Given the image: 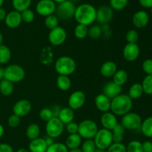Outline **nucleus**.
Returning a JSON list of instances; mask_svg holds the SVG:
<instances>
[{"instance_id":"f257e3e1","label":"nucleus","mask_w":152,"mask_h":152,"mask_svg":"<svg viewBox=\"0 0 152 152\" xmlns=\"http://www.w3.org/2000/svg\"><path fill=\"white\" fill-rule=\"evenodd\" d=\"M96 9L94 5L84 3L76 7L74 18L78 24L89 26L96 21Z\"/></svg>"},{"instance_id":"f03ea898","label":"nucleus","mask_w":152,"mask_h":152,"mask_svg":"<svg viewBox=\"0 0 152 152\" xmlns=\"http://www.w3.org/2000/svg\"><path fill=\"white\" fill-rule=\"evenodd\" d=\"M133 107V100L128 94L121 93L111 101V112L116 116H123L132 110Z\"/></svg>"},{"instance_id":"7ed1b4c3","label":"nucleus","mask_w":152,"mask_h":152,"mask_svg":"<svg viewBox=\"0 0 152 152\" xmlns=\"http://www.w3.org/2000/svg\"><path fill=\"white\" fill-rule=\"evenodd\" d=\"M54 69L56 73L60 75L69 76L76 71L77 63L71 57L61 56L55 62Z\"/></svg>"},{"instance_id":"20e7f679","label":"nucleus","mask_w":152,"mask_h":152,"mask_svg":"<svg viewBox=\"0 0 152 152\" xmlns=\"http://www.w3.org/2000/svg\"><path fill=\"white\" fill-rule=\"evenodd\" d=\"M25 77V71L22 66L18 64H10L4 68V78L13 83H19Z\"/></svg>"},{"instance_id":"39448f33","label":"nucleus","mask_w":152,"mask_h":152,"mask_svg":"<svg viewBox=\"0 0 152 152\" xmlns=\"http://www.w3.org/2000/svg\"><path fill=\"white\" fill-rule=\"evenodd\" d=\"M76 7L74 2L70 0H65L56 5L55 15L61 20H68L74 18Z\"/></svg>"},{"instance_id":"423d86ee","label":"nucleus","mask_w":152,"mask_h":152,"mask_svg":"<svg viewBox=\"0 0 152 152\" xmlns=\"http://www.w3.org/2000/svg\"><path fill=\"white\" fill-rule=\"evenodd\" d=\"M98 130L97 124L91 119H85L79 123L78 134L85 139L94 138Z\"/></svg>"},{"instance_id":"0eeeda50","label":"nucleus","mask_w":152,"mask_h":152,"mask_svg":"<svg viewBox=\"0 0 152 152\" xmlns=\"http://www.w3.org/2000/svg\"><path fill=\"white\" fill-rule=\"evenodd\" d=\"M93 139L96 148L107 150V148L113 143L112 132L105 128L99 129Z\"/></svg>"},{"instance_id":"6e6552de","label":"nucleus","mask_w":152,"mask_h":152,"mask_svg":"<svg viewBox=\"0 0 152 152\" xmlns=\"http://www.w3.org/2000/svg\"><path fill=\"white\" fill-rule=\"evenodd\" d=\"M142 119L138 113L134 112H129L123 115L121 119V125L126 130L136 131L140 129Z\"/></svg>"},{"instance_id":"1a4fd4ad","label":"nucleus","mask_w":152,"mask_h":152,"mask_svg":"<svg viewBox=\"0 0 152 152\" xmlns=\"http://www.w3.org/2000/svg\"><path fill=\"white\" fill-rule=\"evenodd\" d=\"M65 125L59 120L58 117H53L46 122L45 131L48 137L53 139L58 138L62 134Z\"/></svg>"},{"instance_id":"9d476101","label":"nucleus","mask_w":152,"mask_h":152,"mask_svg":"<svg viewBox=\"0 0 152 152\" xmlns=\"http://www.w3.org/2000/svg\"><path fill=\"white\" fill-rule=\"evenodd\" d=\"M67 39V32L62 26H57L50 30L48 34V41L52 46H59L63 44Z\"/></svg>"},{"instance_id":"9b49d317","label":"nucleus","mask_w":152,"mask_h":152,"mask_svg":"<svg viewBox=\"0 0 152 152\" xmlns=\"http://www.w3.org/2000/svg\"><path fill=\"white\" fill-rule=\"evenodd\" d=\"M114 17V10L109 5H102L96 9V21L99 25L109 24Z\"/></svg>"},{"instance_id":"f8f14e48","label":"nucleus","mask_w":152,"mask_h":152,"mask_svg":"<svg viewBox=\"0 0 152 152\" xmlns=\"http://www.w3.org/2000/svg\"><path fill=\"white\" fill-rule=\"evenodd\" d=\"M56 4L53 0H39L36 4V11L42 16L53 14L56 10Z\"/></svg>"},{"instance_id":"ddd939ff","label":"nucleus","mask_w":152,"mask_h":152,"mask_svg":"<svg viewBox=\"0 0 152 152\" xmlns=\"http://www.w3.org/2000/svg\"><path fill=\"white\" fill-rule=\"evenodd\" d=\"M86 94L81 90H76L70 95L68 100V105L74 110L82 108L86 103Z\"/></svg>"},{"instance_id":"4468645a","label":"nucleus","mask_w":152,"mask_h":152,"mask_svg":"<svg viewBox=\"0 0 152 152\" xmlns=\"http://www.w3.org/2000/svg\"><path fill=\"white\" fill-rule=\"evenodd\" d=\"M140 49L137 43H129L124 46L123 50V55L125 60L129 62L135 61L140 56Z\"/></svg>"},{"instance_id":"2eb2a0df","label":"nucleus","mask_w":152,"mask_h":152,"mask_svg":"<svg viewBox=\"0 0 152 152\" xmlns=\"http://www.w3.org/2000/svg\"><path fill=\"white\" fill-rule=\"evenodd\" d=\"M32 110V104L28 100L20 99L16 101L13 107V114L23 117L31 113Z\"/></svg>"},{"instance_id":"dca6fc26","label":"nucleus","mask_w":152,"mask_h":152,"mask_svg":"<svg viewBox=\"0 0 152 152\" xmlns=\"http://www.w3.org/2000/svg\"><path fill=\"white\" fill-rule=\"evenodd\" d=\"M100 123L102 128L112 131L118 124L117 116L111 111L102 113L100 118Z\"/></svg>"},{"instance_id":"f3484780","label":"nucleus","mask_w":152,"mask_h":152,"mask_svg":"<svg viewBox=\"0 0 152 152\" xmlns=\"http://www.w3.org/2000/svg\"><path fill=\"white\" fill-rule=\"evenodd\" d=\"M149 22V15L145 10L135 12L132 16V24L137 28H145Z\"/></svg>"},{"instance_id":"a211bd4d","label":"nucleus","mask_w":152,"mask_h":152,"mask_svg":"<svg viewBox=\"0 0 152 152\" xmlns=\"http://www.w3.org/2000/svg\"><path fill=\"white\" fill-rule=\"evenodd\" d=\"M122 92H123L122 86L117 85L113 80L107 82L102 88V93L105 94L110 99L117 97V95L121 94Z\"/></svg>"},{"instance_id":"6ab92c4d","label":"nucleus","mask_w":152,"mask_h":152,"mask_svg":"<svg viewBox=\"0 0 152 152\" xmlns=\"http://www.w3.org/2000/svg\"><path fill=\"white\" fill-rule=\"evenodd\" d=\"M4 23L8 28H16L22 24V16H21L20 12L16 10H12L7 13L5 19H4Z\"/></svg>"},{"instance_id":"aec40b11","label":"nucleus","mask_w":152,"mask_h":152,"mask_svg":"<svg viewBox=\"0 0 152 152\" xmlns=\"http://www.w3.org/2000/svg\"><path fill=\"white\" fill-rule=\"evenodd\" d=\"M111 101V99H110L108 96H106L103 93L98 94L94 99L95 106L98 110L102 112V113L110 111Z\"/></svg>"},{"instance_id":"412c9836","label":"nucleus","mask_w":152,"mask_h":152,"mask_svg":"<svg viewBox=\"0 0 152 152\" xmlns=\"http://www.w3.org/2000/svg\"><path fill=\"white\" fill-rule=\"evenodd\" d=\"M48 148L45 139L38 137L31 140L28 145V150L30 152H45Z\"/></svg>"},{"instance_id":"4be33fe9","label":"nucleus","mask_w":152,"mask_h":152,"mask_svg":"<svg viewBox=\"0 0 152 152\" xmlns=\"http://www.w3.org/2000/svg\"><path fill=\"white\" fill-rule=\"evenodd\" d=\"M117 65L115 62L111 61H105L100 67V73L105 77H112L116 72L117 71Z\"/></svg>"},{"instance_id":"5701e85b","label":"nucleus","mask_w":152,"mask_h":152,"mask_svg":"<svg viewBox=\"0 0 152 152\" xmlns=\"http://www.w3.org/2000/svg\"><path fill=\"white\" fill-rule=\"evenodd\" d=\"M57 117L64 125H67L74 121L75 117V112L69 107H63L61 108Z\"/></svg>"},{"instance_id":"b1692460","label":"nucleus","mask_w":152,"mask_h":152,"mask_svg":"<svg viewBox=\"0 0 152 152\" xmlns=\"http://www.w3.org/2000/svg\"><path fill=\"white\" fill-rule=\"evenodd\" d=\"M82 137H80L78 133L77 134H69L65 140V145L68 148V150L71 149L80 148L82 145Z\"/></svg>"},{"instance_id":"393cba45","label":"nucleus","mask_w":152,"mask_h":152,"mask_svg":"<svg viewBox=\"0 0 152 152\" xmlns=\"http://www.w3.org/2000/svg\"><path fill=\"white\" fill-rule=\"evenodd\" d=\"M39 61L43 65L50 66L53 61V50L49 46H45L42 49L39 55Z\"/></svg>"},{"instance_id":"a878e982","label":"nucleus","mask_w":152,"mask_h":152,"mask_svg":"<svg viewBox=\"0 0 152 152\" xmlns=\"http://www.w3.org/2000/svg\"><path fill=\"white\" fill-rule=\"evenodd\" d=\"M111 132H112L113 142L120 143L123 141L125 133H126V129L121 125V123L117 124L115 126V128L111 131Z\"/></svg>"},{"instance_id":"bb28decb","label":"nucleus","mask_w":152,"mask_h":152,"mask_svg":"<svg viewBox=\"0 0 152 152\" xmlns=\"http://www.w3.org/2000/svg\"><path fill=\"white\" fill-rule=\"evenodd\" d=\"M25 135L28 139L30 140L34 139L40 135V127L37 123H31L27 127L25 131Z\"/></svg>"},{"instance_id":"cd10ccee","label":"nucleus","mask_w":152,"mask_h":152,"mask_svg":"<svg viewBox=\"0 0 152 152\" xmlns=\"http://www.w3.org/2000/svg\"><path fill=\"white\" fill-rule=\"evenodd\" d=\"M113 81L117 85L123 86L126 83L129 79V74L124 69H117L115 74L113 76Z\"/></svg>"},{"instance_id":"c85d7f7f","label":"nucleus","mask_w":152,"mask_h":152,"mask_svg":"<svg viewBox=\"0 0 152 152\" xmlns=\"http://www.w3.org/2000/svg\"><path fill=\"white\" fill-rule=\"evenodd\" d=\"M144 93L143 89H142V84L140 83H135L131 86L129 90V96L132 98V100L138 99L140 98Z\"/></svg>"},{"instance_id":"c756f323","label":"nucleus","mask_w":152,"mask_h":152,"mask_svg":"<svg viewBox=\"0 0 152 152\" xmlns=\"http://www.w3.org/2000/svg\"><path fill=\"white\" fill-rule=\"evenodd\" d=\"M14 91V85L12 82L2 79L0 80V92L4 96H9L12 95Z\"/></svg>"},{"instance_id":"7c9ffc66","label":"nucleus","mask_w":152,"mask_h":152,"mask_svg":"<svg viewBox=\"0 0 152 152\" xmlns=\"http://www.w3.org/2000/svg\"><path fill=\"white\" fill-rule=\"evenodd\" d=\"M140 131L144 136L152 138V116L145 118L141 124Z\"/></svg>"},{"instance_id":"2f4dec72","label":"nucleus","mask_w":152,"mask_h":152,"mask_svg":"<svg viewBox=\"0 0 152 152\" xmlns=\"http://www.w3.org/2000/svg\"><path fill=\"white\" fill-rule=\"evenodd\" d=\"M56 85L60 90L68 91L71 86V80L69 76L59 75L56 78Z\"/></svg>"},{"instance_id":"473e14b6","label":"nucleus","mask_w":152,"mask_h":152,"mask_svg":"<svg viewBox=\"0 0 152 152\" xmlns=\"http://www.w3.org/2000/svg\"><path fill=\"white\" fill-rule=\"evenodd\" d=\"M32 0H12L13 9L18 12H22L30 8Z\"/></svg>"},{"instance_id":"72a5a7b5","label":"nucleus","mask_w":152,"mask_h":152,"mask_svg":"<svg viewBox=\"0 0 152 152\" xmlns=\"http://www.w3.org/2000/svg\"><path fill=\"white\" fill-rule=\"evenodd\" d=\"M11 58V51L5 45H0V64H5Z\"/></svg>"},{"instance_id":"f704fd0d","label":"nucleus","mask_w":152,"mask_h":152,"mask_svg":"<svg viewBox=\"0 0 152 152\" xmlns=\"http://www.w3.org/2000/svg\"><path fill=\"white\" fill-rule=\"evenodd\" d=\"M88 28L85 25L77 24L74 28V36L80 40H83L88 37Z\"/></svg>"},{"instance_id":"c9c22d12","label":"nucleus","mask_w":152,"mask_h":152,"mask_svg":"<svg viewBox=\"0 0 152 152\" xmlns=\"http://www.w3.org/2000/svg\"><path fill=\"white\" fill-rule=\"evenodd\" d=\"M88 36L92 40H97L102 37V28L100 25H91L88 28Z\"/></svg>"},{"instance_id":"e433bc0d","label":"nucleus","mask_w":152,"mask_h":152,"mask_svg":"<svg viewBox=\"0 0 152 152\" xmlns=\"http://www.w3.org/2000/svg\"><path fill=\"white\" fill-rule=\"evenodd\" d=\"M144 93L146 95H152V75H147L141 83Z\"/></svg>"},{"instance_id":"4c0bfd02","label":"nucleus","mask_w":152,"mask_h":152,"mask_svg":"<svg viewBox=\"0 0 152 152\" xmlns=\"http://www.w3.org/2000/svg\"><path fill=\"white\" fill-rule=\"evenodd\" d=\"M59 19L55 14L49 15L45 19V25L49 30H52L59 26Z\"/></svg>"},{"instance_id":"58836bf2","label":"nucleus","mask_w":152,"mask_h":152,"mask_svg":"<svg viewBox=\"0 0 152 152\" xmlns=\"http://www.w3.org/2000/svg\"><path fill=\"white\" fill-rule=\"evenodd\" d=\"M129 0H109L110 7L114 10L120 11L124 10L128 5Z\"/></svg>"},{"instance_id":"ea45409f","label":"nucleus","mask_w":152,"mask_h":152,"mask_svg":"<svg viewBox=\"0 0 152 152\" xmlns=\"http://www.w3.org/2000/svg\"><path fill=\"white\" fill-rule=\"evenodd\" d=\"M45 152H68V148L65 144L62 142H53L48 146Z\"/></svg>"},{"instance_id":"a19ab883","label":"nucleus","mask_w":152,"mask_h":152,"mask_svg":"<svg viewBox=\"0 0 152 152\" xmlns=\"http://www.w3.org/2000/svg\"><path fill=\"white\" fill-rule=\"evenodd\" d=\"M127 152H143L142 150V144L138 140H132L129 142L126 146Z\"/></svg>"},{"instance_id":"79ce46f5","label":"nucleus","mask_w":152,"mask_h":152,"mask_svg":"<svg viewBox=\"0 0 152 152\" xmlns=\"http://www.w3.org/2000/svg\"><path fill=\"white\" fill-rule=\"evenodd\" d=\"M80 149L83 152H94L96 149V146L93 139H86L82 143Z\"/></svg>"},{"instance_id":"37998d69","label":"nucleus","mask_w":152,"mask_h":152,"mask_svg":"<svg viewBox=\"0 0 152 152\" xmlns=\"http://www.w3.org/2000/svg\"><path fill=\"white\" fill-rule=\"evenodd\" d=\"M21 16L22 22L25 23H31L35 19V13L30 8L21 12Z\"/></svg>"},{"instance_id":"c03bdc74","label":"nucleus","mask_w":152,"mask_h":152,"mask_svg":"<svg viewBox=\"0 0 152 152\" xmlns=\"http://www.w3.org/2000/svg\"><path fill=\"white\" fill-rule=\"evenodd\" d=\"M126 40L129 43H137L139 40V34L135 29H130L126 32Z\"/></svg>"},{"instance_id":"a18cd8bd","label":"nucleus","mask_w":152,"mask_h":152,"mask_svg":"<svg viewBox=\"0 0 152 152\" xmlns=\"http://www.w3.org/2000/svg\"><path fill=\"white\" fill-rule=\"evenodd\" d=\"M39 118L45 122H48L50 119H51L53 117L52 110L50 108H49V107H44V108L42 109L39 111Z\"/></svg>"},{"instance_id":"49530a36","label":"nucleus","mask_w":152,"mask_h":152,"mask_svg":"<svg viewBox=\"0 0 152 152\" xmlns=\"http://www.w3.org/2000/svg\"><path fill=\"white\" fill-rule=\"evenodd\" d=\"M106 152H127L126 146L123 142L115 143L113 142L109 147L107 148Z\"/></svg>"},{"instance_id":"de8ad7c7","label":"nucleus","mask_w":152,"mask_h":152,"mask_svg":"<svg viewBox=\"0 0 152 152\" xmlns=\"http://www.w3.org/2000/svg\"><path fill=\"white\" fill-rule=\"evenodd\" d=\"M21 122V117H19V116L16 114H12L7 119V124H8L10 128H17L19 125H20Z\"/></svg>"},{"instance_id":"09e8293b","label":"nucleus","mask_w":152,"mask_h":152,"mask_svg":"<svg viewBox=\"0 0 152 152\" xmlns=\"http://www.w3.org/2000/svg\"><path fill=\"white\" fill-rule=\"evenodd\" d=\"M142 69L146 75H152V59L147 58L142 62Z\"/></svg>"},{"instance_id":"8fccbe9b","label":"nucleus","mask_w":152,"mask_h":152,"mask_svg":"<svg viewBox=\"0 0 152 152\" xmlns=\"http://www.w3.org/2000/svg\"><path fill=\"white\" fill-rule=\"evenodd\" d=\"M78 129L79 124L77 122H74V121L66 125V131L69 134H77V133H78Z\"/></svg>"},{"instance_id":"3c124183","label":"nucleus","mask_w":152,"mask_h":152,"mask_svg":"<svg viewBox=\"0 0 152 152\" xmlns=\"http://www.w3.org/2000/svg\"><path fill=\"white\" fill-rule=\"evenodd\" d=\"M0 152H14V151L10 144L0 143Z\"/></svg>"},{"instance_id":"603ef678","label":"nucleus","mask_w":152,"mask_h":152,"mask_svg":"<svg viewBox=\"0 0 152 152\" xmlns=\"http://www.w3.org/2000/svg\"><path fill=\"white\" fill-rule=\"evenodd\" d=\"M140 4L145 8H151L152 0H138Z\"/></svg>"},{"instance_id":"864d4df0","label":"nucleus","mask_w":152,"mask_h":152,"mask_svg":"<svg viewBox=\"0 0 152 152\" xmlns=\"http://www.w3.org/2000/svg\"><path fill=\"white\" fill-rule=\"evenodd\" d=\"M7 16V12L2 7H0V21H4Z\"/></svg>"},{"instance_id":"5fc2aeb1","label":"nucleus","mask_w":152,"mask_h":152,"mask_svg":"<svg viewBox=\"0 0 152 152\" xmlns=\"http://www.w3.org/2000/svg\"><path fill=\"white\" fill-rule=\"evenodd\" d=\"M45 141H46V143H47L48 146L50 145H52L53 142H54V141H53V139L51 138V137H48L47 138H45Z\"/></svg>"},{"instance_id":"6e6d98bb","label":"nucleus","mask_w":152,"mask_h":152,"mask_svg":"<svg viewBox=\"0 0 152 152\" xmlns=\"http://www.w3.org/2000/svg\"><path fill=\"white\" fill-rule=\"evenodd\" d=\"M4 69L0 66V80L4 79Z\"/></svg>"},{"instance_id":"4d7b16f0","label":"nucleus","mask_w":152,"mask_h":152,"mask_svg":"<svg viewBox=\"0 0 152 152\" xmlns=\"http://www.w3.org/2000/svg\"><path fill=\"white\" fill-rule=\"evenodd\" d=\"M4 134V127H3V125H1V124H0V138H1V137H3Z\"/></svg>"},{"instance_id":"13d9d810","label":"nucleus","mask_w":152,"mask_h":152,"mask_svg":"<svg viewBox=\"0 0 152 152\" xmlns=\"http://www.w3.org/2000/svg\"><path fill=\"white\" fill-rule=\"evenodd\" d=\"M16 152H30V151L28 150V149L23 148H22L18 149V150L16 151Z\"/></svg>"},{"instance_id":"bf43d9fd","label":"nucleus","mask_w":152,"mask_h":152,"mask_svg":"<svg viewBox=\"0 0 152 152\" xmlns=\"http://www.w3.org/2000/svg\"><path fill=\"white\" fill-rule=\"evenodd\" d=\"M68 152H83L80 148H76V149H71V150H68Z\"/></svg>"},{"instance_id":"052dcab7","label":"nucleus","mask_w":152,"mask_h":152,"mask_svg":"<svg viewBox=\"0 0 152 152\" xmlns=\"http://www.w3.org/2000/svg\"><path fill=\"white\" fill-rule=\"evenodd\" d=\"M3 41H4V36H3L2 33L0 32V45L2 44Z\"/></svg>"},{"instance_id":"680f3d73","label":"nucleus","mask_w":152,"mask_h":152,"mask_svg":"<svg viewBox=\"0 0 152 152\" xmlns=\"http://www.w3.org/2000/svg\"><path fill=\"white\" fill-rule=\"evenodd\" d=\"M94 152H106V150H102V149L96 148V150H95Z\"/></svg>"},{"instance_id":"e2e57ef3","label":"nucleus","mask_w":152,"mask_h":152,"mask_svg":"<svg viewBox=\"0 0 152 152\" xmlns=\"http://www.w3.org/2000/svg\"><path fill=\"white\" fill-rule=\"evenodd\" d=\"M53 1H54L55 3H57V4H59V3H61V2H62V1H65V0H53Z\"/></svg>"},{"instance_id":"0e129e2a","label":"nucleus","mask_w":152,"mask_h":152,"mask_svg":"<svg viewBox=\"0 0 152 152\" xmlns=\"http://www.w3.org/2000/svg\"><path fill=\"white\" fill-rule=\"evenodd\" d=\"M4 2V0H0V7H2Z\"/></svg>"},{"instance_id":"69168bd1","label":"nucleus","mask_w":152,"mask_h":152,"mask_svg":"<svg viewBox=\"0 0 152 152\" xmlns=\"http://www.w3.org/2000/svg\"><path fill=\"white\" fill-rule=\"evenodd\" d=\"M70 1H73V2H77V1H81V0H70Z\"/></svg>"},{"instance_id":"338daca9","label":"nucleus","mask_w":152,"mask_h":152,"mask_svg":"<svg viewBox=\"0 0 152 152\" xmlns=\"http://www.w3.org/2000/svg\"><path fill=\"white\" fill-rule=\"evenodd\" d=\"M150 9H151V15H152V7H151V8H150Z\"/></svg>"},{"instance_id":"774afa93","label":"nucleus","mask_w":152,"mask_h":152,"mask_svg":"<svg viewBox=\"0 0 152 152\" xmlns=\"http://www.w3.org/2000/svg\"><path fill=\"white\" fill-rule=\"evenodd\" d=\"M151 142H152V140H151Z\"/></svg>"}]
</instances>
